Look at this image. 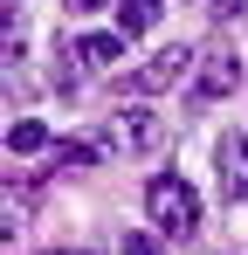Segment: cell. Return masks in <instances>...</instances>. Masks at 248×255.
I'll list each match as a JSON object with an SVG mask.
<instances>
[{"mask_svg":"<svg viewBox=\"0 0 248 255\" xmlns=\"http://www.w3.org/2000/svg\"><path fill=\"white\" fill-rule=\"evenodd\" d=\"M145 214H152V228H159V235L186 242V235L200 228V193H193L179 172H159V179H145Z\"/></svg>","mask_w":248,"mask_h":255,"instance_id":"cell-1","label":"cell"},{"mask_svg":"<svg viewBox=\"0 0 248 255\" xmlns=\"http://www.w3.org/2000/svg\"><path fill=\"white\" fill-rule=\"evenodd\" d=\"M165 145V118L145 104H124L104 118V152H159Z\"/></svg>","mask_w":248,"mask_h":255,"instance_id":"cell-2","label":"cell"},{"mask_svg":"<svg viewBox=\"0 0 248 255\" xmlns=\"http://www.w3.org/2000/svg\"><path fill=\"white\" fill-rule=\"evenodd\" d=\"M193 69H200V55H193V48H179V42H172V48H159L152 62H138V69L124 76V90H131V97H159V90L186 83Z\"/></svg>","mask_w":248,"mask_h":255,"instance_id":"cell-3","label":"cell"},{"mask_svg":"<svg viewBox=\"0 0 248 255\" xmlns=\"http://www.w3.org/2000/svg\"><path fill=\"white\" fill-rule=\"evenodd\" d=\"M242 90V55L235 48H207L200 69H193V97L200 104H221V97H235Z\"/></svg>","mask_w":248,"mask_h":255,"instance_id":"cell-4","label":"cell"},{"mask_svg":"<svg viewBox=\"0 0 248 255\" xmlns=\"http://www.w3.org/2000/svg\"><path fill=\"white\" fill-rule=\"evenodd\" d=\"M214 166H221V193H228V200H248V138L242 131H228V138L214 145Z\"/></svg>","mask_w":248,"mask_h":255,"instance_id":"cell-5","label":"cell"},{"mask_svg":"<svg viewBox=\"0 0 248 255\" xmlns=\"http://www.w3.org/2000/svg\"><path fill=\"white\" fill-rule=\"evenodd\" d=\"M69 48H76L83 69H118L124 62V35L118 28H111V35H83V42H69Z\"/></svg>","mask_w":248,"mask_h":255,"instance_id":"cell-6","label":"cell"},{"mask_svg":"<svg viewBox=\"0 0 248 255\" xmlns=\"http://www.w3.org/2000/svg\"><path fill=\"white\" fill-rule=\"evenodd\" d=\"M165 0H118V35H145V28H159Z\"/></svg>","mask_w":248,"mask_h":255,"instance_id":"cell-7","label":"cell"},{"mask_svg":"<svg viewBox=\"0 0 248 255\" xmlns=\"http://www.w3.org/2000/svg\"><path fill=\"white\" fill-rule=\"evenodd\" d=\"M7 152H14V159H35V152H48V125H41V118L7 125Z\"/></svg>","mask_w":248,"mask_h":255,"instance_id":"cell-8","label":"cell"},{"mask_svg":"<svg viewBox=\"0 0 248 255\" xmlns=\"http://www.w3.org/2000/svg\"><path fill=\"white\" fill-rule=\"evenodd\" d=\"M104 159V145H90V138H62L55 145V166H97Z\"/></svg>","mask_w":248,"mask_h":255,"instance_id":"cell-9","label":"cell"},{"mask_svg":"<svg viewBox=\"0 0 248 255\" xmlns=\"http://www.w3.org/2000/svg\"><path fill=\"white\" fill-rule=\"evenodd\" d=\"M118 249H124V255H165V249H159V235H145V228H131Z\"/></svg>","mask_w":248,"mask_h":255,"instance_id":"cell-10","label":"cell"},{"mask_svg":"<svg viewBox=\"0 0 248 255\" xmlns=\"http://www.w3.org/2000/svg\"><path fill=\"white\" fill-rule=\"evenodd\" d=\"M62 7H69V14H104L111 0H62Z\"/></svg>","mask_w":248,"mask_h":255,"instance_id":"cell-11","label":"cell"},{"mask_svg":"<svg viewBox=\"0 0 248 255\" xmlns=\"http://www.w3.org/2000/svg\"><path fill=\"white\" fill-rule=\"evenodd\" d=\"M207 7H214V14H242V0H207Z\"/></svg>","mask_w":248,"mask_h":255,"instance_id":"cell-12","label":"cell"},{"mask_svg":"<svg viewBox=\"0 0 248 255\" xmlns=\"http://www.w3.org/2000/svg\"><path fill=\"white\" fill-rule=\"evenodd\" d=\"M55 255H90V249H55Z\"/></svg>","mask_w":248,"mask_h":255,"instance_id":"cell-13","label":"cell"}]
</instances>
